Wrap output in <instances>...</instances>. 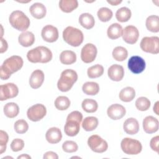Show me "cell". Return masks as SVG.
Instances as JSON below:
<instances>
[{
	"instance_id": "b9f144b4",
	"label": "cell",
	"mask_w": 159,
	"mask_h": 159,
	"mask_svg": "<svg viewBox=\"0 0 159 159\" xmlns=\"http://www.w3.org/2000/svg\"><path fill=\"white\" fill-rule=\"evenodd\" d=\"M9 140L7 134L2 130H0V154H2L6 151V145Z\"/></svg>"
},
{
	"instance_id": "7bdbcfd3",
	"label": "cell",
	"mask_w": 159,
	"mask_h": 159,
	"mask_svg": "<svg viewBox=\"0 0 159 159\" xmlns=\"http://www.w3.org/2000/svg\"><path fill=\"white\" fill-rule=\"evenodd\" d=\"M24 147V142L20 139H14L11 144V148L13 152H19L22 150Z\"/></svg>"
},
{
	"instance_id": "ba28073f",
	"label": "cell",
	"mask_w": 159,
	"mask_h": 159,
	"mask_svg": "<svg viewBox=\"0 0 159 159\" xmlns=\"http://www.w3.org/2000/svg\"><path fill=\"white\" fill-rule=\"evenodd\" d=\"M140 46L143 52L158 54L159 53V38L157 36L145 37L142 39Z\"/></svg>"
},
{
	"instance_id": "7402d4cb",
	"label": "cell",
	"mask_w": 159,
	"mask_h": 159,
	"mask_svg": "<svg viewBox=\"0 0 159 159\" xmlns=\"http://www.w3.org/2000/svg\"><path fill=\"white\" fill-rule=\"evenodd\" d=\"M29 11L31 15L37 19L43 18L47 12L46 7L45 6L40 2H35L29 8Z\"/></svg>"
},
{
	"instance_id": "9c48e42d",
	"label": "cell",
	"mask_w": 159,
	"mask_h": 159,
	"mask_svg": "<svg viewBox=\"0 0 159 159\" xmlns=\"http://www.w3.org/2000/svg\"><path fill=\"white\" fill-rule=\"evenodd\" d=\"M88 145L91 150L96 153H103L108 148L107 142L98 135L90 136L88 140Z\"/></svg>"
},
{
	"instance_id": "2e32d148",
	"label": "cell",
	"mask_w": 159,
	"mask_h": 159,
	"mask_svg": "<svg viewBox=\"0 0 159 159\" xmlns=\"http://www.w3.org/2000/svg\"><path fill=\"white\" fill-rule=\"evenodd\" d=\"M126 113L125 107L119 104H114L110 106L107 110V116L112 120H119L122 118Z\"/></svg>"
},
{
	"instance_id": "3957f363",
	"label": "cell",
	"mask_w": 159,
	"mask_h": 159,
	"mask_svg": "<svg viewBox=\"0 0 159 159\" xmlns=\"http://www.w3.org/2000/svg\"><path fill=\"white\" fill-rule=\"evenodd\" d=\"M27 58L31 63H46L52 59V53L47 47L39 46L30 50L27 53Z\"/></svg>"
},
{
	"instance_id": "f546056e",
	"label": "cell",
	"mask_w": 159,
	"mask_h": 159,
	"mask_svg": "<svg viewBox=\"0 0 159 159\" xmlns=\"http://www.w3.org/2000/svg\"><path fill=\"white\" fill-rule=\"evenodd\" d=\"M19 112V107L15 102H8L4 106V113L9 118L16 117Z\"/></svg>"
},
{
	"instance_id": "ee69618b",
	"label": "cell",
	"mask_w": 159,
	"mask_h": 159,
	"mask_svg": "<svg viewBox=\"0 0 159 159\" xmlns=\"http://www.w3.org/2000/svg\"><path fill=\"white\" fill-rule=\"evenodd\" d=\"M158 143H159V136L157 135L153 137L150 142V146L151 148L155 151L156 152L158 153Z\"/></svg>"
},
{
	"instance_id": "f1b7e54d",
	"label": "cell",
	"mask_w": 159,
	"mask_h": 159,
	"mask_svg": "<svg viewBox=\"0 0 159 159\" xmlns=\"http://www.w3.org/2000/svg\"><path fill=\"white\" fill-rule=\"evenodd\" d=\"M135 96V91L132 87L127 86L123 88L119 93V98L124 102H130Z\"/></svg>"
},
{
	"instance_id": "e0dca14e",
	"label": "cell",
	"mask_w": 159,
	"mask_h": 159,
	"mask_svg": "<svg viewBox=\"0 0 159 159\" xmlns=\"http://www.w3.org/2000/svg\"><path fill=\"white\" fill-rule=\"evenodd\" d=\"M159 122L157 118L148 116L143 120V130L147 134H153L158 130Z\"/></svg>"
},
{
	"instance_id": "d4e9b609",
	"label": "cell",
	"mask_w": 159,
	"mask_h": 159,
	"mask_svg": "<svg viewBox=\"0 0 159 159\" xmlns=\"http://www.w3.org/2000/svg\"><path fill=\"white\" fill-rule=\"evenodd\" d=\"M122 27L119 24L114 23L108 27L107 30V35L109 39L115 40L122 36Z\"/></svg>"
},
{
	"instance_id": "30bf717a",
	"label": "cell",
	"mask_w": 159,
	"mask_h": 159,
	"mask_svg": "<svg viewBox=\"0 0 159 159\" xmlns=\"http://www.w3.org/2000/svg\"><path fill=\"white\" fill-rule=\"evenodd\" d=\"M47 114V109L44 105L36 104L29 107L27 111V116L29 120L37 122L42 119Z\"/></svg>"
},
{
	"instance_id": "7dc6e473",
	"label": "cell",
	"mask_w": 159,
	"mask_h": 159,
	"mask_svg": "<svg viewBox=\"0 0 159 159\" xmlns=\"http://www.w3.org/2000/svg\"><path fill=\"white\" fill-rule=\"evenodd\" d=\"M107 2L109 4H111L112 6H117L118 4H120V3L122 2V1H121V0H120V1H119V0H116V1H109V0H107Z\"/></svg>"
},
{
	"instance_id": "5b68a950",
	"label": "cell",
	"mask_w": 159,
	"mask_h": 159,
	"mask_svg": "<svg viewBox=\"0 0 159 159\" xmlns=\"http://www.w3.org/2000/svg\"><path fill=\"white\" fill-rule=\"evenodd\" d=\"M64 41L72 47H78L83 42V34L80 29L72 26H68L63 32Z\"/></svg>"
},
{
	"instance_id": "1f68e13d",
	"label": "cell",
	"mask_w": 159,
	"mask_h": 159,
	"mask_svg": "<svg viewBox=\"0 0 159 159\" xmlns=\"http://www.w3.org/2000/svg\"><path fill=\"white\" fill-rule=\"evenodd\" d=\"M98 125V119L96 117L89 116L84 118L82 123V127L86 131H93Z\"/></svg>"
},
{
	"instance_id": "6da1fadb",
	"label": "cell",
	"mask_w": 159,
	"mask_h": 159,
	"mask_svg": "<svg viewBox=\"0 0 159 159\" xmlns=\"http://www.w3.org/2000/svg\"><path fill=\"white\" fill-rule=\"evenodd\" d=\"M23 59L18 55L7 58L0 67V78L2 80H7L11 75L19 71L23 66Z\"/></svg>"
},
{
	"instance_id": "5bb4252c",
	"label": "cell",
	"mask_w": 159,
	"mask_h": 159,
	"mask_svg": "<svg viewBox=\"0 0 159 159\" xmlns=\"http://www.w3.org/2000/svg\"><path fill=\"white\" fill-rule=\"evenodd\" d=\"M122 39L129 44L135 43L139 37V32L137 28L134 25H128L122 31Z\"/></svg>"
},
{
	"instance_id": "83f0119b",
	"label": "cell",
	"mask_w": 159,
	"mask_h": 159,
	"mask_svg": "<svg viewBox=\"0 0 159 159\" xmlns=\"http://www.w3.org/2000/svg\"><path fill=\"white\" fill-rule=\"evenodd\" d=\"M147 29L152 32H159V17L158 16L152 15L148 16L145 22Z\"/></svg>"
},
{
	"instance_id": "ab89813d",
	"label": "cell",
	"mask_w": 159,
	"mask_h": 159,
	"mask_svg": "<svg viewBox=\"0 0 159 159\" xmlns=\"http://www.w3.org/2000/svg\"><path fill=\"white\" fill-rule=\"evenodd\" d=\"M14 130L17 134H24L29 129V125L27 122L24 119L17 120L14 124Z\"/></svg>"
},
{
	"instance_id": "cb8c5ba5",
	"label": "cell",
	"mask_w": 159,
	"mask_h": 159,
	"mask_svg": "<svg viewBox=\"0 0 159 159\" xmlns=\"http://www.w3.org/2000/svg\"><path fill=\"white\" fill-rule=\"evenodd\" d=\"M79 22L84 29H91L94 25L95 20L91 14L83 13L79 17Z\"/></svg>"
},
{
	"instance_id": "d6986e66",
	"label": "cell",
	"mask_w": 159,
	"mask_h": 159,
	"mask_svg": "<svg viewBox=\"0 0 159 159\" xmlns=\"http://www.w3.org/2000/svg\"><path fill=\"white\" fill-rule=\"evenodd\" d=\"M44 73L40 70H35L34 71L29 79V84L33 89L40 88L44 81Z\"/></svg>"
},
{
	"instance_id": "ac0fdd59",
	"label": "cell",
	"mask_w": 159,
	"mask_h": 159,
	"mask_svg": "<svg viewBox=\"0 0 159 159\" xmlns=\"http://www.w3.org/2000/svg\"><path fill=\"white\" fill-rule=\"evenodd\" d=\"M107 75L111 80L119 81L122 80L124 76V68L120 65H112L107 70Z\"/></svg>"
},
{
	"instance_id": "bcb514c9",
	"label": "cell",
	"mask_w": 159,
	"mask_h": 159,
	"mask_svg": "<svg viewBox=\"0 0 159 159\" xmlns=\"http://www.w3.org/2000/svg\"><path fill=\"white\" fill-rule=\"evenodd\" d=\"M1 53H4V52H6L7 49L8 45H7V43L6 41V40H4L2 37L1 38Z\"/></svg>"
},
{
	"instance_id": "44dd1931",
	"label": "cell",
	"mask_w": 159,
	"mask_h": 159,
	"mask_svg": "<svg viewBox=\"0 0 159 159\" xmlns=\"http://www.w3.org/2000/svg\"><path fill=\"white\" fill-rule=\"evenodd\" d=\"M45 138L50 143H57L61 140V132L58 127H51L47 131Z\"/></svg>"
},
{
	"instance_id": "4fadbf2b",
	"label": "cell",
	"mask_w": 159,
	"mask_h": 159,
	"mask_svg": "<svg viewBox=\"0 0 159 159\" xmlns=\"http://www.w3.org/2000/svg\"><path fill=\"white\" fill-rule=\"evenodd\" d=\"M146 65L145 60L140 57L135 55L131 57L128 61V68L134 74H139L142 73Z\"/></svg>"
},
{
	"instance_id": "d6a6232c",
	"label": "cell",
	"mask_w": 159,
	"mask_h": 159,
	"mask_svg": "<svg viewBox=\"0 0 159 159\" xmlns=\"http://www.w3.org/2000/svg\"><path fill=\"white\" fill-rule=\"evenodd\" d=\"M131 11L126 7H122L119 9L116 13V19L120 22L128 21L131 17Z\"/></svg>"
},
{
	"instance_id": "ffe728a7",
	"label": "cell",
	"mask_w": 159,
	"mask_h": 159,
	"mask_svg": "<svg viewBox=\"0 0 159 159\" xmlns=\"http://www.w3.org/2000/svg\"><path fill=\"white\" fill-rule=\"evenodd\" d=\"M124 130L129 135L136 134L139 130V124L138 120L133 117L127 119L123 125Z\"/></svg>"
},
{
	"instance_id": "60d3db41",
	"label": "cell",
	"mask_w": 159,
	"mask_h": 159,
	"mask_svg": "<svg viewBox=\"0 0 159 159\" xmlns=\"http://www.w3.org/2000/svg\"><path fill=\"white\" fill-rule=\"evenodd\" d=\"M62 148L63 150L66 153H73L78 150V146L75 142L72 140H67L63 142Z\"/></svg>"
},
{
	"instance_id": "8992f818",
	"label": "cell",
	"mask_w": 159,
	"mask_h": 159,
	"mask_svg": "<svg viewBox=\"0 0 159 159\" xmlns=\"http://www.w3.org/2000/svg\"><path fill=\"white\" fill-rule=\"evenodd\" d=\"M9 21L12 27L19 31H25L30 26V19L21 11H14L9 16Z\"/></svg>"
},
{
	"instance_id": "603a6c76",
	"label": "cell",
	"mask_w": 159,
	"mask_h": 159,
	"mask_svg": "<svg viewBox=\"0 0 159 159\" xmlns=\"http://www.w3.org/2000/svg\"><path fill=\"white\" fill-rule=\"evenodd\" d=\"M18 41L20 45L22 47H28L34 44L35 42V36L32 32L25 31L19 35Z\"/></svg>"
},
{
	"instance_id": "836d02e7",
	"label": "cell",
	"mask_w": 159,
	"mask_h": 159,
	"mask_svg": "<svg viewBox=\"0 0 159 159\" xmlns=\"http://www.w3.org/2000/svg\"><path fill=\"white\" fill-rule=\"evenodd\" d=\"M112 55L114 59L116 61H122L127 58L128 52L125 48L121 46H118L114 48Z\"/></svg>"
},
{
	"instance_id": "7a4b0ae2",
	"label": "cell",
	"mask_w": 159,
	"mask_h": 159,
	"mask_svg": "<svg viewBox=\"0 0 159 159\" xmlns=\"http://www.w3.org/2000/svg\"><path fill=\"white\" fill-rule=\"evenodd\" d=\"M82 119L83 115L80 112L75 111L70 113L66 117L64 127L65 133L70 137L76 135L80 132V124Z\"/></svg>"
},
{
	"instance_id": "f35d334b",
	"label": "cell",
	"mask_w": 159,
	"mask_h": 159,
	"mask_svg": "<svg viewBox=\"0 0 159 159\" xmlns=\"http://www.w3.org/2000/svg\"><path fill=\"white\" fill-rule=\"evenodd\" d=\"M150 100L145 97H140L135 101V106L140 111L148 110L150 107Z\"/></svg>"
},
{
	"instance_id": "f6af8a7d",
	"label": "cell",
	"mask_w": 159,
	"mask_h": 159,
	"mask_svg": "<svg viewBox=\"0 0 159 159\" xmlns=\"http://www.w3.org/2000/svg\"><path fill=\"white\" fill-rule=\"evenodd\" d=\"M58 156L53 152L49 151L43 155V159H58Z\"/></svg>"
},
{
	"instance_id": "c3c4849f",
	"label": "cell",
	"mask_w": 159,
	"mask_h": 159,
	"mask_svg": "<svg viewBox=\"0 0 159 159\" xmlns=\"http://www.w3.org/2000/svg\"><path fill=\"white\" fill-rule=\"evenodd\" d=\"M158 104H159V102L158 101H157L153 106V112L157 114V115H159V113H158Z\"/></svg>"
},
{
	"instance_id": "4dcf8cb0",
	"label": "cell",
	"mask_w": 159,
	"mask_h": 159,
	"mask_svg": "<svg viewBox=\"0 0 159 159\" xmlns=\"http://www.w3.org/2000/svg\"><path fill=\"white\" fill-rule=\"evenodd\" d=\"M83 93L87 95L94 96L99 91V86L96 82H86L82 86Z\"/></svg>"
},
{
	"instance_id": "4316f807",
	"label": "cell",
	"mask_w": 159,
	"mask_h": 159,
	"mask_svg": "<svg viewBox=\"0 0 159 159\" xmlns=\"http://www.w3.org/2000/svg\"><path fill=\"white\" fill-rule=\"evenodd\" d=\"M60 60L64 65H71L76 61V53L71 50H64L60 55Z\"/></svg>"
},
{
	"instance_id": "8d00e7d4",
	"label": "cell",
	"mask_w": 159,
	"mask_h": 159,
	"mask_svg": "<svg viewBox=\"0 0 159 159\" xmlns=\"http://www.w3.org/2000/svg\"><path fill=\"white\" fill-rule=\"evenodd\" d=\"M104 73V68L99 64H96L88 69L87 74L89 78H96L101 76Z\"/></svg>"
},
{
	"instance_id": "8fae6325",
	"label": "cell",
	"mask_w": 159,
	"mask_h": 159,
	"mask_svg": "<svg viewBox=\"0 0 159 159\" xmlns=\"http://www.w3.org/2000/svg\"><path fill=\"white\" fill-rule=\"evenodd\" d=\"M18 93V87L14 83H8L0 86V100L1 101L15 98Z\"/></svg>"
},
{
	"instance_id": "484cf974",
	"label": "cell",
	"mask_w": 159,
	"mask_h": 159,
	"mask_svg": "<svg viewBox=\"0 0 159 159\" xmlns=\"http://www.w3.org/2000/svg\"><path fill=\"white\" fill-rule=\"evenodd\" d=\"M78 6L76 0H61L59 1V7L61 11L69 13L74 11Z\"/></svg>"
},
{
	"instance_id": "74e56055",
	"label": "cell",
	"mask_w": 159,
	"mask_h": 159,
	"mask_svg": "<svg viewBox=\"0 0 159 159\" xmlns=\"http://www.w3.org/2000/svg\"><path fill=\"white\" fill-rule=\"evenodd\" d=\"M112 11L110 9L104 7L100 8L97 12L98 19L104 22L110 20L112 17Z\"/></svg>"
},
{
	"instance_id": "9a60e30c",
	"label": "cell",
	"mask_w": 159,
	"mask_h": 159,
	"mask_svg": "<svg viewBox=\"0 0 159 159\" xmlns=\"http://www.w3.org/2000/svg\"><path fill=\"white\" fill-rule=\"evenodd\" d=\"M41 35L45 41L52 43L58 39V30L57 27L52 25H47L43 27Z\"/></svg>"
},
{
	"instance_id": "681fc988",
	"label": "cell",
	"mask_w": 159,
	"mask_h": 159,
	"mask_svg": "<svg viewBox=\"0 0 159 159\" xmlns=\"http://www.w3.org/2000/svg\"><path fill=\"white\" fill-rule=\"evenodd\" d=\"M18 159L19 158H25V159H30L31 157L27 155V154H22L21 155H19L18 157H17Z\"/></svg>"
},
{
	"instance_id": "52a82bcc",
	"label": "cell",
	"mask_w": 159,
	"mask_h": 159,
	"mask_svg": "<svg viewBox=\"0 0 159 159\" xmlns=\"http://www.w3.org/2000/svg\"><path fill=\"white\" fill-rule=\"evenodd\" d=\"M122 150L127 155H137L141 152L142 146L137 140L131 138H124L120 143Z\"/></svg>"
},
{
	"instance_id": "e575fe53",
	"label": "cell",
	"mask_w": 159,
	"mask_h": 159,
	"mask_svg": "<svg viewBox=\"0 0 159 159\" xmlns=\"http://www.w3.org/2000/svg\"><path fill=\"white\" fill-rule=\"evenodd\" d=\"M83 109L88 113H93L97 111L98 107V102L93 99H85L81 104Z\"/></svg>"
},
{
	"instance_id": "7c38bea8",
	"label": "cell",
	"mask_w": 159,
	"mask_h": 159,
	"mask_svg": "<svg viewBox=\"0 0 159 159\" xmlns=\"http://www.w3.org/2000/svg\"><path fill=\"white\" fill-rule=\"evenodd\" d=\"M97 52V48L94 44L91 43H86L81 49V60L86 63L93 62L96 57Z\"/></svg>"
},
{
	"instance_id": "d590c367",
	"label": "cell",
	"mask_w": 159,
	"mask_h": 159,
	"mask_svg": "<svg viewBox=\"0 0 159 159\" xmlns=\"http://www.w3.org/2000/svg\"><path fill=\"white\" fill-rule=\"evenodd\" d=\"M70 106V101L66 96H60L55 101V107L60 111L66 110Z\"/></svg>"
},
{
	"instance_id": "277c9868",
	"label": "cell",
	"mask_w": 159,
	"mask_h": 159,
	"mask_svg": "<svg viewBox=\"0 0 159 159\" xmlns=\"http://www.w3.org/2000/svg\"><path fill=\"white\" fill-rule=\"evenodd\" d=\"M78 80L77 73L71 69H66L61 73L57 83L58 89L62 92H67L71 89Z\"/></svg>"
}]
</instances>
